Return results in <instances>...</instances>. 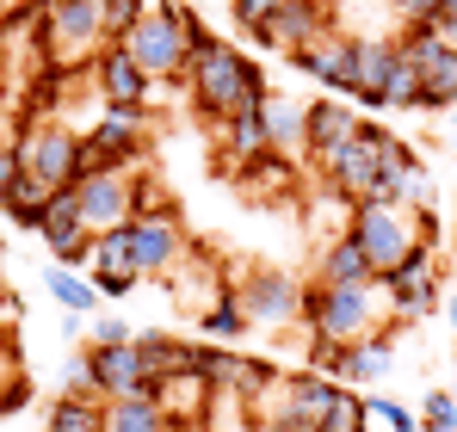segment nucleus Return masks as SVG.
<instances>
[{"label": "nucleus", "instance_id": "15", "mask_svg": "<svg viewBox=\"0 0 457 432\" xmlns=\"http://www.w3.org/2000/svg\"><path fill=\"white\" fill-rule=\"evenodd\" d=\"M87 370H93L99 402H118V395H154V370L143 364L137 340H124V346H87Z\"/></svg>", "mask_w": 457, "mask_h": 432}, {"label": "nucleus", "instance_id": "38", "mask_svg": "<svg viewBox=\"0 0 457 432\" xmlns=\"http://www.w3.org/2000/svg\"><path fill=\"white\" fill-rule=\"evenodd\" d=\"M235 6V25L247 31V37H260L266 25H272V12H278V0H228Z\"/></svg>", "mask_w": 457, "mask_h": 432}, {"label": "nucleus", "instance_id": "36", "mask_svg": "<svg viewBox=\"0 0 457 432\" xmlns=\"http://www.w3.org/2000/svg\"><path fill=\"white\" fill-rule=\"evenodd\" d=\"M365 414H371V420H383L389 432H420V414H408L395 395H371V402H365Z\"/></svg>", "mask_w": 457, "mask_h": 432}, {"label": "nucleus", "instance_id": "26", "mask_svg": "<svg viewBox=\"0 0 457 432\" xmlns=\"http://www.w3.org/2000/svg\"><path fill=\"white\" fill-rule=\"evenodd\" d=\"M315 278H321V285H378V272H371V260H365V247L353 241V228H340L334 241H321V260H315Z\"/></svg>", "mask_w": 457, "mask_h": 432}, {"label": "nucleus", "instance_id": "45", "mask_svg": "<svg viewBox=\"0 0 457 432\" xmlns=\"http://www.w3.org/2000/svg\"><path fill=\"white\" fill-rule=\"evenodd\" d=\"M452 395H457V389H452Z\"/></svg>", "mask_w": 457, "mask_h": 432}, {"label": "nucleus", "instance_id": "23", "mask_svg": "<svg viewBox=\"0 0 457 432\" xmlns=\"http://www.w3.org/2000/svg\"><path fill=\"white\" fill-rule=\"evenodd\" d=\"M291 62H297L303 74H315L334 99H353V37H340V25L321 31V37H315L309 50H297Z\"/></svg>", "mask_w": 457, "mask_h": 432}, {"label": "nucleus", "instance_id": "17", "mask_svg": "<svg viewBox=\"0 0 457 432\" xmlns=\"http://www.w3.org/2000/svg\"><path fill=\"white\" fill-rule=\"evenodd\" d=\"M321 31H334V19H328L321 0H278L272 25H266L253 44H266V50H278V56H297V50H309Z\"/></svg>", "mask_w": 457, "mask_h": 432}, {"label": "nucleus", "instance_id": "14", "mask_svg": "<svg viewBox=\"0 0 457 432\" xmlns=\"http://www.w3.org/2000/svg\"><path fill=\"white\" fill-rule=\"evenodd\" d=\"M378 290L389 296V309H395V315H427V309L439 303V253H433V241H427V247H414L395 272H383Z\"/></svg>", "mask_w": 457, "mask_h": 432}, {"label": "nucleus", "instance_id": "29", "mask_svg": "<svg viewBox=\"0 0 457 432\" xmlns=\"http://www.w3.org/2000/svg\"><path fill=\"white\" fill-rule=\"evenodd\" d=\"M303 112L309 105H297L291 93H266V105H260V118H266V137H272V148L278 154H303Z\"/></svg>", "mask_w": 457, "mask_h": 432}, {"label": "nucleus", "instance_id": "21", "mask_svg": "<svg viewBox=\"0 0 457 432\" xmlns=\"http://www.w3.org/2000/svg\"><path fill=\"white\" fill-rule=\"evenodd\" d=\"M395 37H353V105L383 112V87L395 74Z\"/></svg>", "mask_w": 457, "mask_h": 432}, {"label": "nucleus", "instance_id": "4", "mask_svg": "<svg viewBox=\"0 0 457 432\" xmlns=\"http://www.w3.org/2000/svg\"><path fill=\"white\" fill-rule=\"evenodd\" d=\"M12 154H19V167L44 186V192H69V186H80V137L69 130V124H44L37 112H25L19 118V137H12Z\"/></svg>", "mask_w": 457, "mask_h": 432}, {"label": "nucleus", "instance_id": "39", "mask_svg": "<svg viewBox=\"0 0 457 432\" xmlns=\"http://www.w3.org/2000/svg\"><path fill=\"white\" fill-rule=\"evenodd\" d=\"M124 340H137L118 315H93V346H124Z\"/></svg>", "mask_w": 457, "mask_h": 432}, {"label": "nucleus", "instance_id": "3", "mask_svg": "<svg viewBox=\"0 0 457 432\" xmlns=\"http://www.w3.org/2000/svg\"><path fill=\"white\" fill-rule=\"evenodd\" d=\"M112 44L99 0H37V69H69L93 62Z\"/></svg>", "mask_w": 457, "mask_h": 432}, {"label": "nucleus", "instance_id": "43", "mask_svg": "<svg viewBox=\"0 0 457 432\" xmlns=\"http://www.w3.org/2000/svg\"><path fill=\"white\" fill-rule=\"evenodd\" d=\"M452 328H457V296H452Z\"/></svg>", "mask_w": 457, "mask_h": 432}, {"label": "nucleus", "instance_id": "10", "mask_svg": "<svg viewBox=\"0 0 457 432\" xmlns=\"http://www.w3.org/2000/svg\"><path fill=\"white\" fill-rule=\"evenodd\" d=\"M309 364L321 377L346 383V389H378L383 377H389V364H395V340L378 328V334H365L353 346H309Z\"/></svg>", "mask_w": 457, "mask_h": 432}, {"label": "nucleus", "instance_id": "5", "mask_svg": "<svg viewBox=\"0 0 457 432\" xmlns=\"http://www.w3.org/2000/svg\"><path fill=\"white\" fill-rule=\"evenodd\" d=\"M353 241L365 247V260H371V272H395L414 247H427V228H420V211L414 204H378V198H365V204H353Z\"/></svg>", "mask_w": 457, "mask_h": 432}, {"label": "nucleus", "instance_id": "44", "mask_svg": "<svg viewBox=\"0 0 457 432\" xmlns=\"http://www.w3.org/2000/svg\"><path fill=\"white\" fill-rule=\"evenodd\" d=\"M452 137H457V105H452Z\"/></svg>", "mask_w": 457, "mask_h": 432}, {"label": "nucleus", "instance_id": "1", "mask_svg": "<svg viewBox=\"0 0 457 432\" xmlns=\"http://www.w3.org/2000/svg\"><path fill=\"white\" fill-rule=\"evenodd\" d=\"M186 87H192V105L211 124H223L228 112H241V105H253V99L272 93L266 69L253 56H241V44L217 37L198 12H186Z\"/></svg>", "mask_w": 457, "mask_h": 432}, {"label": "nucleus", "instance_id": "13", "mask_svg": "<svg viewBox=\"0 0 457 432\" xmlns=\"http://www.w3.org/2000/svg\"><path fill=\"white\" fill-rule=\"evenodd\" d=\"M75 198H80V216H87L93 235L130 222V216H137V167H99L93 179L75 186Z\"/></svg>", "mask_w": 457, "mask_h": 432}, {"label": "nucleus", "instance_id": "32", "mask_svg": "<svg viewBox=\"0 0 457 432\" xmlns=\"http://www.w3.org/2000/svg\"><path fill=\"white\" fill-rule=\"evenodd\" d=\"M44 285H50V296H56L69 315H99V285H93V278H80L75 266H50V272H44Z\"/></svg>", "mask_w": 457, "mask_h": 432}, {"label": "nucleus", "instance_id": "33", "mask_svg": "<svg viewBox=\"0 0 457 432\" xmlns=\"http://www.w3.org/2000/svg\"><path fill=\"white\" fill-rule=\"evenodd\" d=\"M247 328H253V321L241 315L235 290H228V296H217V303H211V309L198 315V334H204V340H217V346H235V340H241Z\"/></svg>", "mask_w": 457, "mask_h": 432}, {"label": "nucleus", "instance_id": "34", "mask_svg": "<svg viewBox=\"0 0 457 432\" xmlns=\"http://www.w3.org/2000/svg\"><path fill=\"white\" fill-rule=\"evenodd\" d=\"M315 432H371V414H365V395L359 389H340V402L321 414Z\"/></svg>", "mask_w": 457, "mask_h": 432}, {"label": "nucleus", "instance_id": "41", "mask_svg": "<svg viewBox=\"0 0 457 432\" xmlns=\"http://www.w3.org/2000/svg\"><path fill=\"white\" fill-rule=\"evenodd\" d=\"M62 395H99V389H93V370H87V353H80V359H69V377H62Z\"/></svg>", "mask_w": 457, "mask_h": 432}, {"label": "nucleus", "instance_id": "42", "mask_svg": "<svg viewBox=\"0 0 457 432\" xmlns=\"http://www.w3.org/2000/svg\"><path fill=\"white\" fill-rule=\"evenodd\" d=\"M389 6H395V12H402L408 25H414V19H433V12H439V0H389Z\"/></svg>", "mask_w": 457, "mask_h": 432}, {"label": "nucleus", "instance_id": "40", "mask_svg": "<svg viewBox=\"0 0 457 432\" xmlns=\"http://www.w3.org/2000/svg\"><path fill=\"white\" fill-rule=\"evenodd\" d=\"M19 179H25V167H19V154H12V148H0V211L12 204V192H19Z\"/></svg>", "mask_w": 457, "mask_h": 432}, {"label": "nucleus", "instance_id": "24", "mask_svg": "<svg viewBox=\"0 0 457 432\" xmlns=\"http://www.w3.org/2000/svg\"><path fill=\"white\" fill-rule=\"evenodd\" d=\"M359 124H365V118L353 112V99H334V93H328V99H315V105L303 112V154H309V161H321L328 148L346 143Z\"/></svg>", "mask_w": 457, "mask_h": 432}, {"label": "nucleus", "instance_id": "6", "mask_svg": "<svg viewBox=\"0 0 457 432\" xmlns=\"http://www.w3.org/2000/svg\"><path fill=\"white\" fill-rule=\"evenodd\" d=\"M389 143H395V137L383 130L378 118H365L346 143L328 148V154L315 161L321 186H328V192H340L346 204H365V198H371V186H378V167H383V148H389Z\"/></svg>", "mask_w": 457, "mask_h": 432}, {"label": "nucleus", "instance_id": "7", "mask_svg": "<svg viewBox=\"0 0 457 432\" xmlns=\"http://www.w3.org/2000/svg\"><path fill=\"white\" fill-rule=\"evenodd\" d=\"M186 12H192V6H149V12L118 37L154 87H161V80H186Z\"/></svg>", "mask_w": 457, "mask_h": 432}, {"label": "nucleus", "instance_id": "8", "mask_svg": "<svg viewBox=\"0 0 457 432\" xmlns=\"http://www.w3.org/2000/svg\"><path fill=\"white\" fill-rule=\"evenodd\" d=\"M192 253V241H186V222L173 204H161V211H137L130 216V260H137V272L143 278H173V266Z\"/></svg>", "mask_w": 457, "mask_h": 432}, {"label": "nucleus", "instance_id": "22", "mask_svg": "<svg viewBox=\"0 0 457 432\" xmlns=\"http://www.w3.org/2000/svg\"><path fill=\"white\" fill-rule=\"evenodd\" d=\"M260 105H266V99H253V105L228 112L223 124H211V130H217V148H223V167H228V173H241V167H247V161H260V154H272V137H266Z\"/></svg>", "mask_w": 457, "mask_h": 432}, {"label": "nucleus", "instance_id": "28", "mask_svg": "<svg viewBox=\"0 0 457 432\" xmlns=\"http://www.w3.org/2000/svg\"><path fill=\"white\" fill-rule=\"evenodd\" d=\"M105 432H173V420L154 395H118L105 402Z\"/></svg>", "mask_w": 457, "mask_h": 432}, {"label": "nucleus", "instance_id": "35", "mask_svg": "<svg viewBox=\"0 0 457 432\" xmlns=\"http://www.w3.org/2000/svg\"><path fill=\"white\" fill-rule=\"evenodd\" d=\"M420 432H457V395L452 389H433L420 402Z\"/></svg>", "mask_w": 457, "mask_h": 432}, {"label": "nucleus", "instance_id": "9", "mask_svg": "<svg viewBox=\"0 0 457 432\" xmlns=\"http://www.w3.org/2000/svg\"><path fill=\"white\" fill-rule=\"evenodd\" d=\"M272 389H278V402L266 408V432H315L346 383H334L321 370H297V377H278Z\"/></svg>", "mask_w": 457, "mask_h": 432}, {"label": "nucleus", "instance_id": "18", "mask_svg": "<svg viewBox=\"0 0 457 432\" xmlns=\"http://www.w3.org/2000/svg\"><path fill=\"white\" fill-rule=\"evenodd\" d=\"M44 247L62 260V266H87V247H93V228H87V216H80V198L75 186L69 192H50V204H44Z\"/></svg>", "mask_w": 457, "mask_h": 432}, {"label": "nucleus", "instance_id": "20", "mask_svg": "<svg viewBox=\"0 0 457 432\" xmlns=\"http://www.w3.org/2000/svg\"><path fill=\"white\" fill-rule=\"evenodd\" d=\"M378 204H414L427 211V167L408 143H389L383 148V167H378V186H371Z\"/></svg>", "mask_w": 457, "mask_h": 432}, {"label": "nucleus", "instance_id": "27", "mask_svg": "<svg viewBox=\"0 0 457 432\" xmlns=\"http://www.w3.org/2000/svg\"><path fill=\"white\" fill-rule=\"evenodd\" d=\"M414 69H420V112H452L457 105V50L452 44H439Z\"/></svg>", "mask_w": 457, "mask_h": 432}, {"label": "nucleus", "instance_id": "25", "mask_svg": "<svg viewBox=\"0 0 457 432\" xmlns=\"http://www.w3.org/2000/svg\"><path fill=\"white\" fill-rule=\"evenodd\" d=\"M211 395H217V389H211L198 370H179V377H161V383H154V402L167 408L173 432H186V420L198 427V420H204V408H211Z\"/></svg>", "mask_w": 457, "mask_h": 432}, {"label": "nucleus", "instance_id": "12", "mask_svg": "<svg viewBox=\"0 0 457 432\" xmlns=\"http://www.w3.org/2000/svg\"><path fill=\"white\" fill-rule=\"evenodd\" d=\"M87 148L105 167H137L149 154V105H105L87 130Z\"/></svg>", "mask_w": 457, "mask_h": 432}, {"label": "nucleus", "instance_id": "31", "mask_svg": "<svg viewBox=\"0 0 457 432\" xmlns=\"http://www.w3.org/2000/svg\"><path fill=\"white\" fill-rule=\"evenodd\" d=\"M44 432H105V402L99 395H56Z\"/></svg>", "mask_w": 457, "mask_h": 432}, {"label": "nucleus", "instance_id": "16", "mask_svg": "<svg viewBox=\"0 0 457 432\" xmlns=\"http://www.w3.org/2000/svg\"><path fill=\"white\" fill-rule=\"evenodd\" d=\"M87 278L99 285V296H130V290L143 285V272H137V260H130V222L93 235V247H87Z\"/></svg>", "mask_w": 457, "mask_h": 432}, {"label": "nucleus", "instance_id": "30", "mask_svg": "<svg viewBox=\"0 0 457 432\" xmlns=\"http://www.w3.org/2000/svg\"><path fill=\"white\" fill-rule=\"evenodd\" d=\"M137 353H143V364L154 370V383L161 377H179V370H192V340H179V334H137Z\"/></svg>", "mask_w": 457, "mask_h": 432}, {"label": "nucleus", "instance_id": "19", "mask_svg": "<svg viewBox=\"0 0 457 432\" xmlns=\"http://www.w3.org/2000/svg\"><path fill=\"white\" fill-rule=\"evenodd\" d=\"M93 87H99L105 105H149L154 99V80L137 69V56H130L124 44H105V50L93 56Z\"/></svg>", "mask_w": 457, "mask_h": 432}, {"label": "nucleus", "instance_id": "2", "mask_svg": "<svg viewBox=\"0 0 457 432\" xmlns=\"http://www.w3.org/2000/svg\"><path fill=\"white\" fill-rule=\"evenodd\" d=\"M378 285H303V309L297 321L309 328V346H353L365 334H378L383 315H378Z\"/></svg>", "mask_w": 457, "mask_h": 432}, {"label": "nucleus", "instance_id": "11", "mask_svg": "<svg viewBox=\"0 0 457 432\" xmlns=\"http://www.w3.org/2000/svg\"><path fill=\"white\" fill-rule=\"evenodd\" d=\"M235 303H241V315H247L253 328H285V321H297V309H303V285H297L291 272H278V266H247V272L235 278Z\"/></svg>", "mask_w": 457, "mask_h": 432}, {"label": "nucleus", "instance_id": "37", "mask_svg": "<svg viewBox=\"0 0 457 432\" xmlns=\"http://www.w3.org/2000/svg\"><path fill=\"white\" fill-rule=\"evenodd\" d=\"M99 12H105V31H112V44H118V37H124V31H130V25L149 12V0H99Z\"/></svg>", "mask_w": 457, "mask_h": 432}]
</instances>
